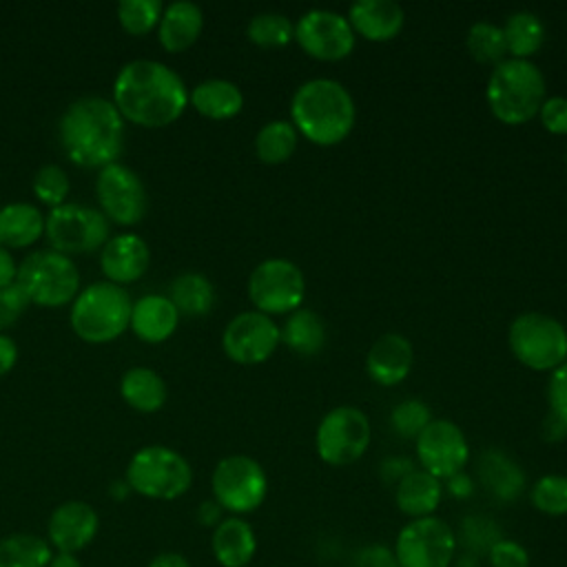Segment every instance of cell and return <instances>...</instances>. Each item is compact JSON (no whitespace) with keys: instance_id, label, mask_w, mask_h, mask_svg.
<instances>
[{"instance_id":"26","label":"cell","mask_w":567,"mask_h":567,"mask_svg":"<svg viewBox=\"0 0 567 567\" xmlns=\"http://www.w3.org/2000/svg\"><path fill=\"white\" fill-rule=\"evenodd\" d=\"M188 104L208 120H230L244 106L241 89L224 78H208L188 91Z\"/></svg>"},{"instance_id":"27","label":"cell","mask_w":567,"mask_h":567,"mask_svg":"<svg viewBox=\"0 0 567 567\" xmlns=\"http://www.w3.org/2000/svg\"><path fill=\"white\" fill-rule=\"evenodd\" d=\"M44 235V215L29 202H11L0 208V246L27 248Z\"/></svg>"},{"instance_id":"23","label":"cell","mask_w":567,"mask_h":567,"mask_svg":"<svg viewBox=\"0 0 567 567\" xmlns=\"http://www.w3.org/2000/svg\"><path fill=\"white\" fill-rule=\"evenodd\" d=\"M202 29H204L202 7L190 0H175L166 4L162 11L159 24H157V40L166 51L179 53L197 42Z\"/></svg>"},{"instance_id":"21","label":"cell","mask_w":567,"mask_h":567,"mask_svg":"<svg viewBox=\"0 0 567 567\" xmlns=\"http://www.w3.org/2000/svg\"><path fill=\"white\" fill-rule=\"evenodd\" d=\"M348 22L365 40L385 42L403 29L405 11L394 0H357L348 9Z\"/></svg>"},{"instance_id":"20","label":"cell","mask_w":567,"mask_h":567,"mask_svg":"<svg viewBox=\"0 0 567 567\" xmlns=\"http://www.w3.org/2000/svg\"><path fill=\"white\" fill-rule=\"evenodd\" d=\"M414 363V348L408 337L399 332L381 334L365 354V370L379 385L401 383Z\"/></svg>"},{"instance_id":"31","label":"cell","mask_w":567,"mask_h":567,"mask_svg":"<svg viewBox=\"0 0 567 567\" xmlns=\"http://www.w3.org/2000/svg\"><path fill=\"white\" fill-rule=\"evenodd\" d=\"M166 297L179 315L204 317L215 303V286L202 272H182L171 281Z\"/></svg>"},{"instance_id":"5","label":"cell","mask_w":567,"mask_h":567,"mask_svg":"<svg viewBox=\"0 0 567 567\" xmlns=\"http://www.w3.org/2000/svg\"><path fill=\"white\" fill-rule=\"evenodd\" d=\"M133 299L124 286L93 281L71 301V330L86 343L115 341L131 321Z\"/></svg>"},{"instance_id":"7","label":"cell","mask_w":567,"mask_h":567,"mask_svg":"<svg viewBox=\"0 0 567 567\" xmlns=\"http://www.w3.org/2000/svg\"><path fill=\"white\" fill-rule=\"evenodd\" d=\"M16 284L22 288L29 303L42 308H62L78 297L80 272L69 255L47 248L22 259Z\"/></svg>"},{"instance_id":"38","label":"cell","mask_w":567,"mask_h":567,"mask_svg":"<svg viewBox=\"0 0 567 567\" xmlns=\"http://www.w3.org/2000/svg\"><path fill=\"white\" fill-rule=\"evenodd\" d=\"M31 188L42 204H47L49 208H58L66 204V197L71 193V179L60 164H44L35 171Z\"/></svg>"},{"instance_id":"35","label":"cell","mask_w":567,"mask_h":567,"mask_svg":"<svg viewBox=\"0 0 567 567\" xmlns=\"http://www.w3.org/2000/svg\"><path fill=\"white\" fill-rule=\"evenodd\" d=\"M246 35L257 47H286L295 38V24L286 13L261 11L255 13L246 27Z\"/></svg>"},{"instance_id":"11","label":"cell","mask_w":567,"mask_h":567,"mask_svg":"<svg viewBox=\"0 0 567 567\" xmlns=\"http://www.w3.org/2000/svg\"><path fill=\"white\" fill-rule=\"evenodd\" d=\"M213 498L230 514L255 512L268 494V476L259 461L246 454L224 456L210 476Z\"/></svg>"},{"instance_id":"28","label":"cell","mask_w":567,"mask_h":567,"mask_svg":"<svg viewBox=\"0 0 567 567\" xmlns=\"http://www.w3.org/2000/svg\"><path fill=\"white\" fill-rule=\"evenodd\" d=\"M120 394L135 412L153 414L164 408L168 390L164 379L153 368L133 365L120 379Z\"/></svg>"},{"instance_id":"1","label":"cell","mask_w":567,"mask_h":567,"mask_svg":"<svg viewBox=\"0 0 567 567\" xmlns=\"http://www.w3.org/2000/svg\"><path fill=\"white\" fill-rule=\"evenodd\" d=\"M111 102L126 122L162 128L182 117L188 106V89L168 64L140 58L117 71Z\"/></svg>"},{"instance_id":"13","label":"cell","mask_w":567,"mask_h":567,"mask_svg":"<svg viewBox=\"0 0 567 567\" xmlns=\"http://www.w3.org/2000/svg\"><path fill=\"white\" fill-rule=\"evenodd\" d=\"M456 551V534L439 516L412 518L394 540L399 567H450Z\"/></svg>"},{"instance_id":"40","label":"cell","mask_w":567,"mask_h":567,"mask_svg":"<svg viewBox=\"0 0 567 567\" xmlns=\"http://www.w3.org/2000/svg\"><path fill=\"white\" fill-rule=\"evenodd\" d=\"M430 421H432L430 408L421 399H405V401L396 403L390 414V423H392L394 432L405 439H416Z\"/></svg>"},{"instance_id":"24","label":"cell","mask_w":567,"mask_h":567,"mask_svg":"<svg viewBox=\"0 0 567 567\" xmlns=\"http://www.w3.org/2000/svg\"><path fill=\"white\" fill-rule=\"evenodd\" d=\"M210 547L221 567H246L255 558L257 536L248 520L241 516H228L213 529Z\"/></svg>"},{"instance_id":"10","label":"cell","mask_w":567,"mask_h":567,"mask_svg":"<svg viewBox=\"0 0 567 567\" xmlns=\"http://www.w3.org/2000/svg\"><path fill=\"white\" fill-rule=\"evenodd\" d=\"M248 297L255 310L264 315H290L301 308L306 279L301 268L284 257L259 261L248 277Z\"/></svg>"},{"instance_id":"12","label":"cell","mask_w":567,"mask_h":567,"mask_svg":"<svg viewBox=\"0 0 567 567\" xmlns=\"http://www.w3.org/2000/svg\"><path fill=\"white\" fill-rule=\"evenodd\" d=\"M370 419L357 405H337L317 425V454L328 465H350L359 461L370 445Z\"/></svg>"},{"instance_id":"47","label":"cell","mask_w":567,"mask_h":567,"mask_svg":"<svg viewBox=\"0 0 567 567\" xmlns=\"http://www.w3.org/2000/svg\"><path fill=\"white\" fill-rule=\"evenodd\" d=\"M412 470H414V465H412V461L405 458V456H390V458H385L383 465H381L383 478H385V481H394V483H399V481H401L405 474H410Z\"/></svg>"},{"instance_id":"33","label":"cell","mask_w":567,"mask_h":567,"mask_svg":"<svg viewBox=\"0 0 567 567\" xmlns=\"http://www.w3.org/2000/svg\"><path fill=\"white\" fill-rule=\"evenodd\" d=\"M51 558L49 540L35 534H9L0 540V567H47Z\"/></svg>"},{"instance_id":"19","label":"cell","mask_w":567,"mask_h":567,"mask_svg":"<svg viewBox=\"0 0 567 567\" xmlns=\"http://www.w3.org/2000/svg\"><path fill=\"white\" fill-rule=\"evenodd\" d=\"M151 264L148 244L135 233L113 235L100 250V270L106 281L124 286L137 281Z\"/></svg>"},{"instance_id":"15","label":"cell","mask_w":567,"mask_h":567,"mask_svg":"<svg viewBox=\"0 0 567 567\" xmlns=\"http://www.w3.org/2000/svg\"><path fill=\"white\" fill-rule=\"evenodd\" d=\"M279 343V326L272 317L259 310L235 315L221 332V348L226 357L241 365H255L270 359Z\"/></svg>"},{"instance_id":"18","label":"cell","mask_w":567,"mask_h":567,"mask_svg":"<svg viewBox=\"0 0 567 567\" xmlns=\"http://www.w3.org/2000/svg\"><path fill=\"white\" fill-rule=\"evenodd\" d=\"M97 527H100V518L89 503L64 501L49 516L47 540L51 547H55L62 554H75L95 538Z\"/></svg>"},{"instance_id":"30","label":"cell","mask_w":567,"mask_h":567,"mask_svg":"<svg viewBox=\"0 0 567 567\" xmlns=\"http://www.w3.org/2000/svg\"><path fill=\"white\" fill-rule=\"evenodd\" d=\"M281 341L301 357H312L326 346V323L308 308H297L279 328Z\"/></svg>"},{"instance_id":"22","label":"cell","mask_w":567,"mask_h":567,"mask_svg":"<svg viewBox=\"0 0 567 567\" xmlns=\"http://www.w3.org/2000/svg\"><path fill=\"white\" fill-rule=\"evenodd\" d=\"M179 323V312L166 295H144L133 301L128 328L144 343H164L173 337Z\"/></svg>"},{"instance_id":"25","label":"cell","mask_w":567,"mask_h":567,"mask_svg":"<svg viewBox=\"0 0 567 567\" xmlns=\"http://www.w3.org/2000/svg\"><path fill=\"white\" fill-rule=\"evenodd\" d=\"M443 498V483L427 474L425 470H412L410 474H405L394 489V501L396 507L412 518H425V516H434L436 507L441 505Z\"/></svg>"},{"instance_id":"4","label":"cell","mask_w":567,"mask_h":567,"mask_svg":"<svg viewBox=\"0 0 567 567\" xmlns=\"http://www.w3.org/2000/svg\"><path fill=\"white\" fill-rule=\"evenodd\" d=\"M485 97L496 120L529 122L545 100V75L532 60L505 58L489 73Z\"/></svg>"},{"instance_id":"44","label":"cell","mask_w":567,"mask_h":567,"mask_svg":"<svg viewBox=\"0 0 567 567\" xmlns=\"http://www.w3.org/2000/svg\"><path fill=\"white\" fill-rule=\"evenodd\" d=\"M540 124L556 135H567V97H545L538 109Z\"/></svg>"},{"instance_id":"2","label":"cell","mask_w":567,"mask_h":567,"mask_svg":"<svg viewBox=\"0 0 567 567\" xmlns=\"http://www.w3.org/2000/svg\"><path fill=\"white\" fill-rule=\"evenodd\" d=\"M58 140L71 164L104 168L115 164L124 151V117L111 100L84 95L62 111Z\"/></svg>"},{"instance_id":"41","label":"cell","mask_w":567,"mask_h":567,"mask_svg":"<svg viewBox=\"0 0 567 567\" xmlns=\"http://www.w3.org/2000/svg\"><path fill=\"white\" fill-rule=\"evenodd\" d=\"M461 540L470 554L478 556V554H487L492 549V545L501 540V534H498V527L489 518L470 516L463 520Z\"/></svg>"},{"instance_id":"34","label":"cell","mask_w":567,"mask_h":567,"mask_svg":"<svg viewBox=\"0 0 567 567\" xmlns=\"http://www.w3.org/2000/svg\"><path fill=\"white\" fill-rule=\"evenodd\" d=\"M299 133L290 120H270L255 135V153L264 164H284L297 148Z\"/></svg>"},{"instance_id":"49","label":"cell","mask_w":567,"mask_h":567,"mask_svg":"<svg viewBox=\"0 0 567 567\" xmlns=\"http://www.w3.org/2000/svg\"><path fill=\"white\" fill-rule=\"evenodd\" d=\"M16 363H18V343L11 337L0 332V377L11 372Z\"/></svg>"},{"instance_id":"46","label":"cell","mask_w":567,"mask_h":567,"mask_svg":"<svg viewBox=\"0 0 567 567\" xmlns=\"http://www.w3.org/2000/svg\"><path fill=\"white\" fill-rule=\"evenodd\" d=\"M352 567H399V560L385 545H365L354 554Z\"/></svg>"},{"instance_id":"43","label":"cell","mask_w":567,"mask_h":567,"mask_svg":"<svg viewBox=\"0 0 567 567\" xmlns=\"http://www.w3.org/2000/svg\"><path fill=\"white\" fill-rule=\"evenodd\" d=\"M29 308V299L18 284L0 288V330L11 328Z\"/></svg>"},{"instance_id":"17","label":"cell","mask_w":567,"mask_h":567,"mask_svg":"<svg viewBox=\"0 0 567 567\" xmlns=\"http://www.w3.org/2000/svg\"><path fill=\"white\" fill-rule=\"evenodd\" d=\"M416 458L421 470L445 481L463 472L470 458V445L463 430L450 419H432L416 436Z\"/></svg>"},{"instance_id":"9","label":"cell","mask_w":567,"mask_h":567,"mask_svg":"<svg viewBox=\"0 0 567 567\" xmlns=\"http://www.w3.org/2000/svg\"><path fill=\"white\" fill-rule=\"evenodd\" d=\"M44 237L53 250L71 257L102 250L111 239V224L100 208L66 202L44 217Z\"/></svg>"},{"instance_id":"3","label":"cell","mask_w":567,"mask_h":567,"mask_svg":"<svg viewBox=\"0 0 567 567\" xmlns=\"http://www.w3.org/2000/svg\"><path fill=\"white\" fill-rule=\"evenodd\" d=\"M354 120V100L339 80L312 78L292 93L290 122L297 133L319 146H332L346 140Z\"/></svg>"},{"instance_id":"50","label":"cell","mask_w":567,"mask_h":567,"mask_svg":"<svg viewBox=\"0 0 567 567\" xmlns=\"http://www.w3.org/2000/svg\"><path fill=\"white\" fill-rule=\"evenodd\" d=\"M454 498H467L472 492H474V483L472 478L465 474V472H458L450 478H445V487Z\"/></svg>"},{"instance_id":"29","label":"cell","mask_w":567,"mask_h":567,"mask_svg":"<svg viewBox=\"0 0 567 567\" xmlns=\"http://www.w3.org/2000/svg\"><path fill=\"white\" fill-rule=\"evenodd\" d=\"M483 485L501 501H516L525 487V472L501 450H485L478 458Z\"/></svg>"},{"instance_id":"54","label":"cell","mask_w":567,"mask_h":567,"mask_svg":"<svg viewBox=\"0 0 567 567\" xmlns=\"http://www.w3.org/2000/svg\"><path fill=\"white\" fill-rule=\"evenodd\" d=\"M47 567H82V563L75 558V554H62L58 551Z\"/></svg>"},{"instance_id":"52","label":"cell","mask_w":567,"mask_h":567,"mask_svg":"<svg viewBox=\"0 0 567 567\" xmlns=\"http://www.w3.org/2000/svg\"><path fill=\"white\" fill-rule=\"evenodd\" d=\"M221 507H219V503L213 498V501H204L202 505H199V509H197V518H199V523L202 525H206V527H217L219 523H221Z\"/></svg>"},{"instance_id":"55","label":"cell","mask_w":567,"mask_h":567,"mask_svg":"<svg viewBox=\"0 0 567 567\" xmlns=\"http://www.w3.org/2000/svg\"><path fill=\"white\" fill-rule=\"evenodd\" d=\"M456 567H478V556L463 554L461 558H456Z\"/></svg>"},{"instance_id":"39","label":"cell","mask_w":567,"mask_h":567,"mask_svg":"<svg viewBox=\"0 0 567 567\" xmlns=\"http://www.w3.org/2000/svg\"><path fill=\"white\" fill-rule=\"evenodd\" d=\"M532 505L547 516H565L567 514V476L565 474H545L540 476L532 492Z\"/></svg>"},{"instance_id":"37","label":"cell","mask_w":567,"mask_h":567,"mask_svg":"<svg viewBox=\"0 0 567 567\" xmlns=\"http://www.w3.org/2000/svg\"><path fill=\"white\" fill-rule=\"evenodd\" d=\"M162 0H122L115 9L120 27L131 35H146L159 24Z\"/></svg>"},{"instance_id":"42","label":"cell","mask_w":567,"mask_h":567,"mask_svg":"<svg viewBox=\"0 0 567 567\" xmlns=\"http://www.w3.org/2000/svg\"><path fill=\"white\" fill-rule=\"evenodd\" d=\"M492 567H529V551L509 538H501L487 551Z\"/></svg>"},{"instance_id":"36","label":"cell","mask_w":567,"mask_h":567,"mask_svg":"<svg viewBox=\"0 0 567 567\" xmlns=\"http://www.w3.org/2000/svg\"><path fill=\"white\" fill-rule=\"evenodd\" d=\"M465 44L470 55L483 64H498L505 60V53H507L501 24H494L489 20H476L467 29Z\"/></svg>"},{"instance_id":"16","label":"cell","mask_w":567,"mask_h":567,"mask_svg":"<svg viewBox=\"0 0 567 567\" xmlns=\"http://www.w3.org/2000/svg\"><path fill=\"white\" fill-rule=\"evenodd\" d=\"M354 38L348 18L332 9H310L295 22L297 44L317 60L334 62L350 55Z\"/></svg>"},{"instance_id":"32","label":"cell","mask_w":567,"mask_h":567,"mask_svg":"<svg viewBox=\"0 0 567 567\" xmlns=\"http://www.w3.org/2000/svg\"><path fill=\"white\" fill-rule=\"evenodd\" d=\"M501 29L505 35L507 53H512V58L529 60V55H534L545 42L543 20L534 11H527V9L509 13Z\"/></svg>"},{"instance_id":"45","label":"cell","mask_w":567,"mask_h":567,"mask_svg":"<svg viewBox=\"0 0 567 567\" xmlns=\"http://www.w3.org/2000/svg\"><path fill=\"white\" fill-rule=\"evenodd\" d=\"M547 401L549 412H556L558 416L567 419V361L551 370L547 381Z\"/></svg>"},{"instance_id":"51","label":"cell","mask_w":567,"mask_h":567,"mask_svg":"<svg viewBox=\"0 0 567 567\" xmlns=\"http://www.w3.org/2000/svg\"><path fill=\"white\" fill-rule=\"evenodd\" d=\"M16 277H18V264L13 255L4 246H0V288L16 284Z\"/></svg>"},{"instance_id":"8","label":"cell","mask_w":567,"mask_h":567,"mask_svg":"<svg viewBox=\"0 0 567 567\" xmlns=\"http://www.w3.org/2000/svg\"><path fill=\"white\" fill-rule=\"evenodd\" d=\"M512 354L532 370H554L567 361V330L545 312H523L507 330Z\"/></svg>"},{"instance_id":"53","label":"cell","mask_w":567,"mask_h":567,"mask_svg":"<svg viewBox=\"0 0 567 567\" xmlns=\"http://www.w3.org/2000/svg\"><path fill=\"white\" fill-rule=\"evenodd\" d=\"M148 567H190L188 560L177 551H162L151 558Z\"/></svg>"},{"instance_id":"14","label":"cell","mask_w":567,"mask_h":567,"mask_svg":"<svg viewBox=\"0 0 567 567\" xmlns=\"http://www.w3.org/2000/svg\"><path fill=\"white\" fill-rule=\"evenodd\" d=\"M95 195L104 217L120 226L140 224L148 208V195L142 177L120 162L100 168Z\"/></svg>"},{"instance_id":"6","label":"cell","mask_w":567,"mask_h":567,"mask_svg":"<svg viewBox=\"0 0 567 567\" xmlns=\"http://www.w3.org/2000/svg\"><path fill=\"white\" fill-rule=\"evenodd\" d=\"M193 483L190 463L173 447H140L126 465V485L131 492L155 501H173L188 492Z\"/></svg>"},{"instance_id":"48","label":"cell","mask_w":567,"mask_h":567,"mask_svg":"<svg viewBox=\"0 0 567 567\" xmlns=\"http://www.w3.org/2000/svg\"><path fill=\"white\" fill-rule=\"evenodd\" d=\"M545 441L549 443H556V441H563L567 436V419L558 416L556 412H549L543 421V427H540Z\"/></svg>"},{"instance_id":"56","label":"cell","mask_w":567,"mask_h":567,"mask_svg":"<svg viewBox=\"0 0 567 567\" xmlns=\"http://www.w3.org/2000/svg\"><path fill=\"white\" fill-rule=\"evenodd\" d=\"M565 157H567V151H565Z\"/></svg>"}]
</instances>
